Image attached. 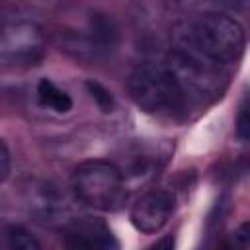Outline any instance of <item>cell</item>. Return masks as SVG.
Instances as JSON below:
<instances>
[{"mask_svg": "<svg viewBox=\"0 0 250 250\" xmlns=\"http://www.w3.org/2000/svg\"><path fill=\"white\" fill-rule=\"evenodd\" d=\"M37 100H39V104L43 107H49V109H53L57 113H66L72 107L70 96L64 90H61L55 82H51L47 78L39 80V84H37Z\"/></svg>", "mask_w": 250, "mask_h": 250, "instance_id": "ba28073f", "label": "cell"}, {"mask_svg": "<svg viewBox=\"0 0 250 250\" xmlns=\"http://www.w3.org/2000/svg\"><path fill=\"white\" fill-rule=\"evenodd\" d=\"M39 33L29 27V25H14L8 31L6 43H4V51L12 57V59H33V55L39 51Z\"/></svg>", "mask_w": 250, "mask_h": 250, "instance_id": "52a82bcc", "label": "cell"}, {"mask_svg": "<svg viewBox=\"0 0 250 250\" xmlns=\"http://www.w3.org/2000/svg\"><path fill=\"white\" fill-rule=\"evenodd\" d=\"M10 168H12V160H10V150L4 143V139H0V182H4L10 176Z\"/></svg>", "mask_w": 250, "mask_h": 250, "instance_id": "7c38bea8", "label": "cell"}, {"mask_svg": "<svg viewBox=\"0 0 250 250\" xmlns=\"http://www.w3.org/2000/svg\"><path fill=\"white\" fill-rule=\"evenodd\" d=\"M131 100L146 113L160 117H178L188 109V100L180 90L168 66L156 62L139 64L127 80Z\"/></svg>", "mask_w": 250, "mask_h": 250, "instance_id": "7a4b0ae2", "label": "cell"}, {"mask_svg": "<svg viewBox=\"0 0 250 250\" xmlns=\"http://www.w3.org/2000/svg\"><path fill=\"white\" fill-rule=\"evenodd\" d=\"M72 189L78 201L98 211H117L127 199L121 172L105 160L78 164L72 174Z\"/></svg>", "mask_w": 250, "mask_h": 250, "instance_id": "277c9868", "label": "cell"}, {"mask_svg": "<svg viewBox=\"0 0 250 250\" xmlns=\"http://www.w3.org/2000/svg\"><path fill=\"white\" fill-rule=\"evenodd\" d=\"M66 242L74 248H109L117 246L109 229L94 219H78L66 230Z\"/></svg>", "mask_w": 250, "mask_h": 250, "instance_id": "8992f818", "label": "cell"}, {"mask_svg": "<svg viewBox=\"0 0 250 250\" xmlns=\"http://www.w3.org/2000/svg\"><path fill=\"white\" fill-rule=\"evenodd\" d=\"M174 211V195L168 189H152L145 193L131 209V221L145 234L158 232Z\"/></svg>", "mask_w": 250, "mask_h": 250, "instance_id": "5b68a950", "label": "cell"}, {"mask_svg": "<svg viewBox=\"0 0 250 250\" xmlns=\"http://www.w3.org/2000/svg\"><path fill=\"white\" fill-rule=\"evenodd\" d=\"M176 37L180 47L191 49L221 64L234 62L244 51L242 25L221 12L197 14V18L178 27Z\"/></svg>", "mask_w": 250, "mask_h": 250, "instance_id": "6da1fadb", "label": "cell"}, {"mask_svg": "<svg viewBox=\"0 0 250 250\" xmlns=\"http://www.w3.org/2000/svg\"><path fill=\"white\" fill-rule=\"evenodd\" d=\"M236 133L242 141L248 139V109L246 105L240 107V113H238V121H236Z\"/></svg>", "mask_w": 250, "mask_h": 250, "instance_id": "4fadbf2b", "label": "cell"}, {"mask_svg": "<svg viewBox=\"0 0 250 250\" xmlns=\"http://www.w3.org/2000/svg\"><path fill=\"white\" fill-rule=\"evenodd\" d=\"M221 0H166L168 6L188 14H203V12H217V4Z\"/></svg>", "mask_w": 250, "mask_h": 250, "instance_id": "30bf717a", "label": "cell"}, {"mask_svg": "<svg viewBox=\"0 0 250 250\" xmlns=\"http://www.w3.org/2000/svg\"><path fill=\"white\" fill-rule=\"evenodd\" d=\"M0 234L4 238V246L12 250H37L39 240L21 225H0Z\"/></svg>", "mask_w": 250, "mask_h": 250, "instance_id": "9c48e42d", "label": "cell"}, {"mask_svg": "<svg viewBox=\"0 0 250 250\" xmlns=\"http://www.w3.org/2000/svg\"><path fill=\"white\" fill-rule=\"evenodd\" d=\"M164 64L176 78L188 104H207L221 96L227 86V72L223 70V64L191 49H174L168 53Z\"/></svg>", "mask_w": 250, "mask_h": 250, "instance_id": "3957f363", "label": "cell"}, {"mask_svg": "<svg viewBox=\"0 0 250 250\" xmlns=\"http://www.w3.org/2000/svg\"><path fill=\"white\" fill-rule=\"evenodd\" d=\"M86 88L90 90L92 98L98 102V105H100L104 111H111V107H113V98L109 96V92H107L105 88H102V86L96 84V82H88Z\"/></svg>", "mask_w": 250, "mask_h": 250, "instance_id": "8fae6325", "label": "cell"}]
</instances>
